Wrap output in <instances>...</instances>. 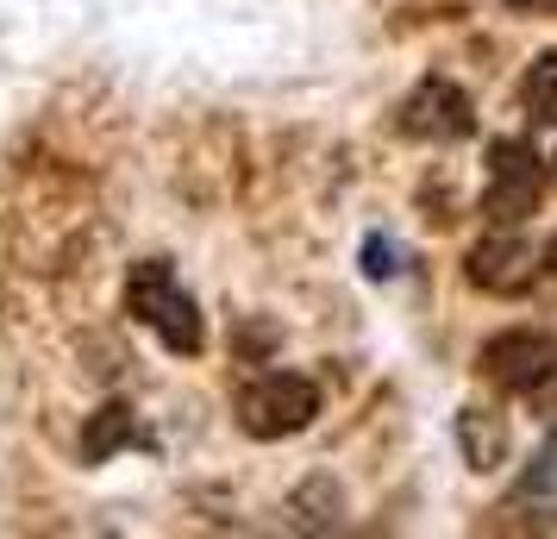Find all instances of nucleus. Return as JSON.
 <instances>
[{
  "mask_svg": "<svg viewBox=\"0 0 557 539\" xmlns=\"http://www.w3.org/2000/svg\"><path fill=\"white\" fill-rule=\"evenodd\" d=\"M126 314L145 327V333H157V345L163 352H176V358H195L201 352V308H195V295L176 283V270L170 264H132L126 270Z\"/></svg>",
  "mask_w": 557,
  "mask_h": 539,
  "instance_id": "obj_1",
  "label": "nucleus"
},
{
  "mask_svg": "<svg viewBox=\"0 0 557 539\" xmlns=\"http://www.w3.org/2000/svg\"><path fill=\"white\" fill-rule=\"evenodd\" d=\"M320 414V383L295 370H263L238 389V427L251 439H288Z\"/></svg>",
  "mask_w": 557,
  "mask_h": 539,
  "instance_id": "obj_2",
  "label": "nucleus"
},
{
  "mask_svg": "<svg viewBox=\"0 0 557 539\" xmlns=\"http://www.w3.org/2000/svg\"><path fill=\"white\" fill-rule=\"evenodd\" d=\"M539 188H545V163L532 151L527 138H495L488 145V220L495 226H520L532 207H539Z\"/></svg>",
  "mask_w": 557,
  "mask_h": 539,
  "instance_id": "obj_3",
  "label": "nucleus"
},
{
  "mask_svg": "<svg viewBox=\"0 0 557 539\" xmlns=\"http://www.w3.org/2000/svg\"><path fill=\"white\" fill-rule=\"evenodd\" d=\"M476 370L488 383L527 395V389H539L545 377H557V339L539 333V327H507V333H495L476 352Z\"/></svg>",
  "mask_w": 557,
  "mask_h": 539,
  "instance_id": "obj_4",
  "label": "nucleus"
},
{
  "mask_svg": "<svg viewBox=\"0 0 557 539\" xmlns=\"http://www.w3.org/2000/svg\"><path fill=\"white\" fill-rule=\"evenodd\" d=\"M463 277H470L482 295H520V289L539 277V252H532L513 226H502V232H488L482 245H470V257H463Z\"/></svg>",
  "mask_w": 557,
  "mask_h": 539,
  "instance_id": "obj_5",
  "label": "nucleus"
},
{
  "mask_svg": "<svg viewBox=\"0 0 557 539\" xmlns=\"http://www.w3.org/2000/svg\"><path fill=\"white\" fill-rule=\"evenodd\" d=\"M470 126H476V107L445 76H426L401 107V132H413V138H463Z\"/></svg>",
  "mask_w": 557,
  "mask_h": 539,
  "instance_id": "obj_6",
  "label": "nucleus"
},
{
  "mask_svg": "<svg viewBox=\"0 0 557 539\" xmlns=\"http://www.w3.org/2000/svg\"><path fill=\"white\" fill-rule=\"evenodd\" d=\"M126 445H145L138 414H132L126 402H107V408H95V420L82 427V458H88V464H107L113 452H126Z\"/></svg>",
  "mask_w": 557,
  "mask_h": 539,
  "instance_id": "obj_7",
  "label": "nucleus"
},
{
  "mask_svg": "<svg viewBox=\"0 0 557 539\" xmlns=\"http://www.w3.org/2000/svg\"><path fill=\"white\" fill-rule=\"evenodd\" d=\"M457 445H463V464H470V470H495L502 452H507V433H502V420H495V414L463 408V414H457Z\"/></svg>",
  "mask_w": 557,
  "mask_h": 539,
  "instance_id": "obj_8",
  "label": "nucleus"
},
{
  "mask_svg": "<svg viewBox=\"0 0 557 539\" xmlns=\"http://www.w3.org/2000/svg\"><path fill=\"white\" fill-rule=\"evenodd\" d=\"M520 95H527V113H532V120L557 126V51H539V57H532V70H527V82H520Z\"/></svg>",
  "mask_w": 557,
  "mask_h": 539,
  "instance_id": "obj_9",
  "label": "nucleus"
},
{
  "mask_svg": "<svg viewBox=\"0 0 557 539\" xmlns=\"http://www.w3.org/2000/svg\"><path fill=\"white\" fill-rule=\"evenodd\" d=\"M520 495H557V433L539 445V458L520 470Z\"/></svg>",
  "mask_w": 557,
  "mask_h": 539,
  "instance_id": "obj_10",
  "label": "nucleus"
},
{
  "mask_svg": "<svg viewBox=\"0 0 557 539\" xmlns=\"http://www.w3.org/2000/svg\"><path fill=\"white\" fill-rule=\"evenodd\" d=\"M507 7H527V13H532V7H545V0H507Z\"/></svg>",
  "mask_w": 557,
  "mask_h": 539,
  "instance_id": "obj_11",
  "label": "nucleus"
}]
</instances>
